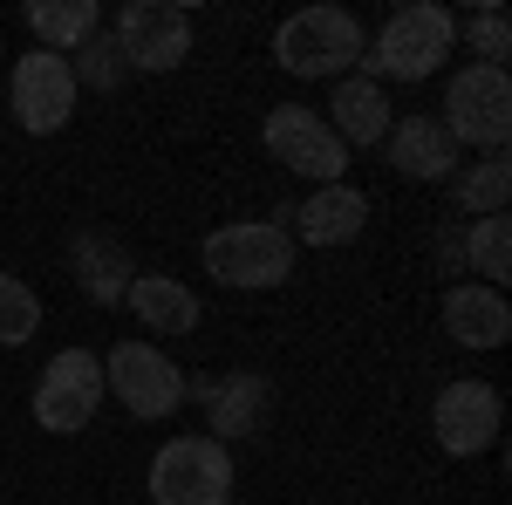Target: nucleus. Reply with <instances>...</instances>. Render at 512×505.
Wrapping results in <instances>:
<instances>
[{
  "label": "nucleus",
  "mask_w": 512,
  "mask_h": 505,
  "mask_svg": "<svg viewBox=\"0 0 512 505\" xmlns=\"http://www.w3.org/2000/svg\"><path fill=\"white\" fill-rule=\"evenodd\" d=\"M267 151H274V164L301 171V178H315V185H342V171H349L342 137H335L315 110H301V103L267 110Z\"/></svg>",
  "instance_id": "nucleus-10"
},
{
  "label": "nucleus",
  "mask_w": 512,
  "mask_h": 505,
  "mask_svg": "<svg viewBox=\"0 0 512 505\" xmlns=\"http://www.w3.org/2000/svg\"><path fill=\"white\" fill-rule=\"evenodd\" d=\"M465 260H472V273H485L492 287L512 273V219H506V212L472 219V233H465Z\"/></svg>",
  "instance_id": "nucleus-21"
},
{
  "label": "nucleus",
  "mask_w": 512,
  "mask_h": 505,
  "mask_svg": "<svg viewBox=\"0 0 512 505\" xmlns=\"http://www.w3.org/2000/svg\"><path fill=\"white\" fill-rule=\"evenodd\" d=\"M444 328L465 342V349H499L512 328V308L499 287H451L444 294Z\"/></svg>",
  "instance_id": "nucleus-16"
},
{
  "label": "nucleus",
  "mask_w": 512,
  "mask_h": 505,
  "mask_svg": "<svg viewBox=\"0 0 512 505\" xmlns=\"http://www.w3.org/2000/svg\"><path fill=\"white\" fill-rule=\"evenodd\" d=\"M123 301L137 308L144 328H158V335H192L198 328V294L185 280H171V273H137Z\"/></svg>",
  "instance_id": "nucleus-18"
},
{
  "label": "nucleus",
  "mask_w": 512,
  "mask_h": 505,
  "mask_svg": "<svg viewBox=\"0 0 512 505\" xmlns=\"http://www.w3.org/2000/svg\"><path fill=\"white\" fill-rule=\"evenodd\" d=\"M96 403H103V362L89 349H62L41 369V383H35V424L41 430L76 437V430H89Z\"/></svg>",
  "instance_id": "nucleus-9"
},
{
  "label": "nucleus",
  "mask_w": 512,
  "mask_h": 505,
  "mask_svg": "<svg viewBox=\"0 0 512 505\" xmlns=\"http://www.w3.org/2000/svg\"><path fill=\"white\" fill-rule=\"evenodd\" d=\"M35 41H48L55 55H69L82 41L96 35V0H28V14H21Z\"/></svg>",
  "instance_id": "nucleus-19"
},
{
  "label": "nucleus",
  "mask_w": 512,
  "mask_h": 505,
  "mask_svg": "<svg viewBox=\"0 0 512 505\" xmlns=\"http://www.w3.org/2000/svg\"><path fill=\"white\" fill-rule=\"evenodd\" d=\"M76 69V82H89V89H117L130 69H123V55H117V41H103V35H89L82 41V62H69Z\"/></svg>",
  "instance_id": "nucleus-23"
},
{
  "label": "nucleus",
  "mask_w": 512,
  "mask_h": 505,
  "mask_svg": "<svg viewBox=\"0 0 512 505\" xmlns=\"http://www.w3.org/2000/svg\"><path fill=\"white\" fill-rule=\"evenodd\" d=\"M444 185H451V198H458L465 212H478V219H485V212H506V192H512V157H506V151H492L485 164H472V171H451Z\"/></svg>",
  "instance_id": "nucleus-20"
},
{
  "label": "nucleus",
  "mask_w": 512,
  "mask_h": 505,
  "mask_svg": "<svg viewBox=\"0 0 512 505\" xmlns=\"http://www.w3.org/2000/svg\"><path fill=\"white\" fill-rule=\"evenodd\" d=\"M205 273L226 287H280L294 273V233L274 219H239L205 239Z\"/></svg>",
  "instance_id": "nucleus-2"
},
{
  "label": "nucleus",
  "mask_w": 512,
  "mask_h": 505,
  "mask_svg": "<svg viewBox=\"0 0 512 505\" xmlns=\"http://www.w3.org/2000/svg\"><path fill=\"white\" fill-rule=\"evenodd\" d=\"M287 219H294V239H308V246H349V239H362L369 198L355 192V185H321V192L308 198V205H294Z\"/></svg>",
  "instance_id": "nucleus-13"
},
{
  "label": "nucleus",
  "mask_w": 512,
  "mask_h": 505,
  "mask_svg": "<svg viewBox=\"0 0 512 505\" xmlns=\"http://www.w3.org/2000/svg\"><path fill=\"white\" fill-rule=\"evenodd\" d=\"M274 55L287 76H349V62H362V21L349 7H308L280 21Z\"/></svg>",
  "instance_id": "nucleus-3"
},
{
  "label": "nucleus",
  "mask_w": 512,
  "mask_h": 505,
  "mask_svg": "<svg viewBox=\"0 0 512 505\" xmlns=\"http://www.w3.org/2000/svg\"><path fill=\"white\" fill-rule=\"evenodd\" d=\"M328 110H335L328 130L342 137V151H355V144L369 151V144H383V137H390V103H383V89H376L369 76H342Z\"/></svg>",
  "instance_id": "nucleus-17"
},
{
  "label": "nucleus",
  "mask_w": 512,
  "mask_h": 505,
  "mask_svg": "<svg viewBox=\"0 0 512 505\" xmlns=\"http://www.w3.org/2000/svg\"><path fill=\"white\" fill-rule=\"evenodd\" d=\"M76 96H82V82H76V69H69V55L35 48V55H21V62H14L7 110H14V123H21L28 137H55L62 123L76 117Z\"/></svg>",
  "instance_id": "nucleus-7"
},
{
  "label": "nucleus",
  "mask_w": 512,
  "mask_h": 505,
  "mask_svg": "<svg viewBox=\"0 0 512 505\" xmlns=\"http://www.w3.org/2000/svg\"><path fill=\"white\" fill-rule=\"evenodd\" d=\"M41 328V301L21 273H0V349H21Z\"/></svg>",
  "instance_id": "nucleus-22"
},
{
  "label": "nucleus",
  "mask_w": 512,
  "mask_h": 505,
  "mask_svg": "<svg viewBox=\"0 0 512 505\" xmlns=\"http://www.w3.org/2000/svg\"><path fill=\"white\" fill-rule=\"evenodd\" d=\"M158 505H233V458L219 437H171L151 458Z\"/></svg>",
  "instance_id": "nucleus-4"
},
{
  "label": "nucleus",
  "mask_w": 512,
  "mask_h": 505,
  "mask_svg": "<svg viewBox=\"0 0 512 505\" xmlns=\"http://www.w3.org/2000/svg\"><path fill=\"white\" fill-rule=\"evenodd\" d=\"M383 151H390V164L403 171V178H451V164H458V144L444 137V123H437V117L390 123Z\"/></svg>",
  "instance_id": "nucleus-14"
},
{
  "label": "nucleus",
  "mask_w": 512,
  "mask_h": 505,
  "mask_svg": "<svg viewBox=\"0 0 512 505\" xmlns=\"http://www.w3.org/2000/svg\"><path fill=\"white\" fill-rule=\"evenodd\" d=\"M444 137L451 144H478V151H506L512 137V82L506 69H465L451 76V96H444Z\"/></svg>",
  "instance_id": "nucleus-6"
},
{
  "label": "nucleus",
  "mask_w": 512,
  "mask_h": 505,
  "mask_svg": "<svg viewBox=\"0 0 512 505\" xmlns=\"http://www.w3.org/2000/svg\"><path fill=\"white\" fill-rule=\"evenodd\" d=\"M465 35H472V48L485 55V69H506V55H512L506 7H485V14H472V21H465Z\"/></svg>",
  "instance_id": "nucleus-24"
},
{
  "label": "nucleus",
  "mask_w": 512,
  "mask_h": 505,
  "mask_svg": "<svg viewBox=\"0 0 512 505\" xmlns=\"http://www.w3.org/2000/svg\"><path fill=\"white\" fill-rule=\"evenodd\" d=\"M451 35H458V21L437 7V0H417V7H396L390 21H383V35L369 41V76H390V82H424L451 55Z\"/></svg>",
  "instance_id": "nucleus-1"
},
{
  "label": "nucleus",
  "mask_w": 512,
  "mask_h": 505,
  "mask_svg": "<svg viewBox=\"0 0 512 505\" xmlns=\"http://www.w3.org/2000/svg\"><path fill=\"white\" fill-rule=\"evenodd\" d=\"M198 403H205V424L212 437H260L267 430V410H274V389L267 376H219V383L198 389Z\"/></svg>",
  "instance_id": "nucleus-12"
},
{
  "label": "nucleus",
  "mask_w": 512,
  "mask_h": 505,
  "mask_svg": "<svg viewBox=\"0 0 512 505\" xmlns=\"http://www.w3.org/2000/svg\"><path fill=\"white\" fill-rule=\"evenodd\" d=\"M431 430L451 458H478L499 444V389L492 383H444L437 389V410Z\"/></svg>",
  "instance_id": "nucleus-11"
},
{
  "label": "nucleus",
  "mask_w": 512,
  "mask_h": 505,
  "mask_svg": "<svg viewBox=\"0 0 512 505\" xmlns=\"http://www.w3.org/2000/svg\"><path fill=\"white\" fill-rule=\"evenodd\" d=\"M103 389L117 396L130 417H144V424L171 417V410L192 396L185 369H178L164 349H144V342H117V349H110V362H103Z\"/></svg>",
  "instance_id": "nucleus-5"
},
{
  "label": "nucleus",
  "mask_w": 512,
  "mask_h": 505,
  "mask_svg": "<svg viewBox=\"0 0 512 505\" xmlns=\"http://www.w3.org/2000/svg\"><path fill=\"white\" fill-rule=\"evenodd\" d=\"M117 55H123V69L171 76L192 55V14L185 7H164V0H130L117 14Z\"/></svg>",
  "instance_id": "nucleus-8"
},
{
  "label": "nucleus",
  "mask_w": 512,
  "mask_h": 505,
  "mask_svg": "<svg viewBox=\"0 0 512 505\" xmlns=\"http://www.w3.org/2000/svg\"><path fill=\"white\" fill-rule=\"evenodd\" d=\"M69 260H76V280H82V294H89L96 308H123V294H130L137 267H130V253H123L117 239H103V233H76Z\"/></svg>",
  "instance_id": "nucleus-15"
}]
</instances>
